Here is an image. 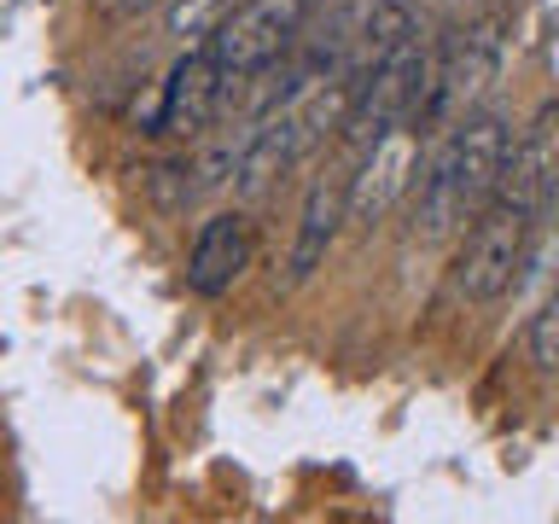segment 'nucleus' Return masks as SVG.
I'll use <instances>...</instances> for the list:
<instances>
[{
    "label": "nucleus",
    "mask_w": 559,
    "mask_h": 524,
    "mask_svg": "<svg viewBox=\"0 0 559 524\" xmlns=\"http://www.w3.org/2000/svg\"><path fill=\"white\" fill-rule=\"evenodd\" d=\"M507 146L513 129L496 111H472L443 134V146L431 152V164L414 181V239L419 245H443L496 199L501 169H507Z\"/></svg>",
    "instance_id": "obj_1"
},
{
    "label": "nucleus",
    "mask_w": 559,
    "mask_h": 524,
    "mask_svg": "<svg viewBox=\"0 0 559 524\" xmlns=\"http://www.w3.org/2000/svg\"><path fill=\"white\" fill-rule=\"evenodd\" d=\"M426 87H431V59H426V47H419V35H408V41H402L391 59H379V64L361 70L356 105H349V117H344L338 146L361 157L379 134H391L396 122H408V117L419 111Z\"/></svg>",
    "instance_id": "obj_2"
},
{
    "label": "nucleus",
    "mask_w": 559,
    "mask_h": 524,
    "mask_svg": "<svg viewBox=\"0 0 559 524\" xmlns=\"http://www.w3.org/2000/svg\"><path fill=\"white\" fill-rule=\"evenodd\" d=\"M531 210L489 199L478 216H472V234L461 245V262H454V291L466 303H496V297L513 291V279L524 269V245H531Z\"/></svg>",
    "instance_id": "obj_3"
},
{
    "label": "nucleus",
    "mask_w": 559,
    "mask_h": 524,
    "mask_svg": "<svg viewBox=\"0 0 559 524\" xmlns=\"http://www.w3.org/2000/svg\"><path fill=\"white\" fill-rule=\"evenodd\" d=\"M304 24H309V0H239V7H227V17L204 47L216 52L227 76H251V70L286 59L304 41Z\"/></svg>",
    "instance_id": "obj_4"
},
{
    "label": "nucleus",
    "mask_w": 559,
    "mask_h": 524,
    "mask_svg": "<svg viewBox=\"0 0 559 524\" xmlns=\"http://www.w3.org/2000/svg\"><path fill=\"white\" fill-rule=\"evenodd\" d=\"M496 70H501V35L478 24V29H466L461 41L449 47V59L431 70V87H426V99H419V134H449L461 117H472V105L484 99V87L496 82Z\"/></svg>",
    "instance_id": "obj_5"
},
{
    "label": "nucleus",
    "mask_w": 559,
    "mask_h": 524,
    "mask_svg": "<svg viewBox=\"0 0 559 524\" xmlns=\"http://www.w3.org/2000/svg\"><path fill=\"white\" fill-rule=\"evenodd\" d=\"M419 122H396L391 134H379L373 146L361 152L356 175H349V222L361 227V234H373V227L391 216V210L414 192L419 181Z\"/></svg>",
    "instance_id": "obj_6"
},
{
    "label": "nucleus",
    "mask_w": 559,
    "mask_h": 524,
    "mask_svg": "<svg viewBox=\"0 0 559 524\" xmlns=\"http://www.w3.org/2000/svg\"><path fill=\"white\" fill-rule=\"evenodd\" d=\"M554 187H559V111L548 105V111H536L531 129L507 146V169H501L496 199L536 216V210L554 199Z\"/></svg>",
    "instance_id": "obj_7"
},
{
    "label": "nucleus",
    "mask_w": 559,
    "mask_h": 524,
    "mask_svg": "<svg viewBox=\"0 0 559 524\" xmlns=\"http://www.w3.org/2000/svg\"><path fill=\"white\" fill-rule=\"evenodd\" d=\"M297 157H309L304 122H297V105H280V111L257 117V129L245 134L239 169H234V192H239V199H257V192H269L280 175H292Z\"/></svg>",
    "instance_id": "obj_8"
},
{
    "label": "nucleus",
    "mask_w": 559,
    "mask_h": 524,
    "mask_svg": "<svg viewBox=\"0 0 559 524\" xmlns=\"http://www.w3.org/2000/svg\"><path fill=\"white\" fill-rule=\"evenodd\" d=\"M222 105H227V70L216 64V52L210 47L187 52L164 82V134H187V140L204 134L222 117Z\"/></svg>",
    "instance_id": "obj_9"
},
{
    "label": "nucleus",
    "mask_w": 559,
    "mask_h": 524,
    "mask_svg": "<svg viewBox=\"0 0 559 524\" xmlns=\"http://www.w3.org/2000/svg\"><path fill=\"white\" fill-rule=\"evenodd\" d=\"M245 262H251V222H245L239 210L210 216V222L199 227V239H192L187 286L199 291V297H222V291L245 274Z\"/></svg>",
    "instance_id": "obj_10"
},
{
    "label": "nucleus",
    "mask_w": 559,
    "mask_h": 524,
    "mask_svg": "<svg viewBox=\"0 0 559 524\" xmlns=\"http://www.w3.org/2000/svg\"><path fill=\"white\" fill-rule=\"evenodd\" d=\"M344 222H349V175H326L304 199V222H297V245H292V279H309L321 269Z\"/></svg>",
    "instance_id": "obj_11"
},
{
    "label": "nucleus",
    "mask_w": 559,
    "mask_h": 524,
    "mask_svg": "<svg viewBox=\"0 0 559 524\" xmlns=\"http://www.w3.org/2000/svg\"><path fill=\"white\" fill-rule=\"evenodd\" d=\"M408 35H414V7L408 0H379V7L367 12V29H361V70L391 59Z\"/></svg>",
    "instance_id": "obj_12"
},
{
    "label": "nucleus",
    "mask_w": 559,
    "mask_h": 524,
    "mask_svg": "<svg viewBox=\"0 0 559 524\" xmlns=\"http://www.w3.org/2000/svg\"><path fill=\"white\" fill-rule=\"evenodd\" d=\"M239 146H245V134H222V140H210V146L187 164L192 175V199H210V192H222L227 181H234V169H239Z\"/></svg>",
    "instance_id": "obj_13"
},
{
    "label": "nucleus",
    "mask_w": 559,
    "mask_h": 524,
    "mask_svg": "<svg viewBox=\"0 0 559 524\" xmlns=\"http://www.w3.org/2000/svg\"><path fill=\"white\" fill-rule=\"evenodd\" d=\"M524 349H531V361L542 373H559V286L542 297V309L531 314V326H524Z\"/></svg>",
    "instance_id": "obj_14"
},
{
    "label": "nucleus",
    "mask_w": 559,
    "mask_h": 524,
    "mask_svg": "<svg viewBox=\"0 0 559 524\" xmlns=\"http://www.w3.org/2000/svg\"><path fill=\"white\" fill-rule=\"evenodd\" d=\"M227 17V0H169L164 7V24L169 35H216V24Z\"/></svg>",
    "instance_id": "obj_15"
},
{
    "label": "nucleus",
    "mask_w": 559,
    "mask_h": 524,
    "mask_svg": "<svg viewBox=\"0 0 559 524\" xmlns=\"http://www.w3.org/2000/svg\"><path fill=\"white\" fill-rule=\"evenodd\" d=\"M140 7H152V0H122V12H140Z\"/></svg>",
    "instance_id": "obj_16"
}]
</instances>
